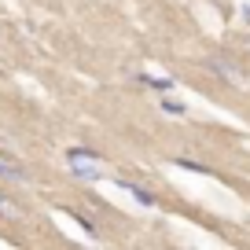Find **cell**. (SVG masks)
<instances>
[{
    "instance_id": "obj_2",
    "label": "cell",
    "mask_w": 250,
    "mask_h": 250,
    "mask_svg": "<svg viewBox=\"0 0 250 250\" xmlns=\"http://www.w3.org/2000/svg\"><path fill=\"white\" fill-rule=\"evenodd\" d=\"M96 158H88V155H70V173L78 180H88V184H96V180H103V169H96Z\"/></svg>"
},
{
    "instance_id": "obj_9",
    "label": "cell",
    "mask_w": 250,
    "mask_h": 250,
    "mask_svg": "<svg viewBox=\"0 0 250 250\" xmlns=\"http://www.w3.org/2000/svg\"><path fill=\"white\" fill-rule=\"evenodd\" d=\"M0 210H4V213H19V206H11L8 195H0Z\"/></svg>"
},
{
    "instance_id": "obj_1",
    "label": "cell",
    "mask_w": 250,
    "mask_h": 250,
    "mask_svg": "<svg viewBox=\"0 0 250 250\" xmlns=\"http://www.w3.org/2000/svg\"><path fill=\"white\" fill-rule=\"evenodd\" d=\"M206 70H213L221 81H239L243 78L239 62H232L228 55H210V59H206Z\"/></svg>"
},
{
    "instance_id": "obj_7",
    "label": "cell",
    "mask_w": 250,
    "mask_h": 250,
    "mask_svg": "<svg viewBox=\"0 0 250 250\" xmlns=\"http://www.w3.org/2000/svg\"><path fill=\"white\" fill-rule=\"evenodd\" d=\"M70 217H74V221H78V225H81V228H85V232H88V235H96V221H92V217H85V213H81V210H70Z\"/></svg>"
},
{
    "instance_id": "obj_6",
    "label": "cell",
    "mask_w": 250,
    "mask_h": 250,
    "mask_svg": "<svg viewBox=\"0 0 250 250\" xmlns=\"http://www.w3.org/2000/svg\"><path fill=\"white\" fill-rule=\"evenodd\" d=\"M162 110H166V114H173V118H184V114H188L184 103H180V100H169V96L162 100Z\"/></svg>"
},
{
    "instance_id": "obj_10",
    "label": "cell",
    "mask_w": 250,
    "mask_h": 250,
    "mask_svg": "<svg viewBox=\"0 0 250 250\" xmlns=\"http://www.w3.org/2000/svg\"><path fill=\"white\" fill-rule=\"evenodd\" d=\"M243 15H247V19H250V8H247V11H243Z\"/></svg>"
},
{
    "instance_id": "obj_4",
    "label": "cell",
    "mask_w": 250,
    "mask_h": 250,
    "mask_svg": "<svg viewBox=\"0 0 250 250\" xmlns=\"http://www.w3.org/2000/svg\"><path fill=\"white\" fill-rule=\"evenodd\" d=\"M140 85H147V88H158V92H169L173 85H177V78H155V74H140Z\"/></svg>"
},
{
    "instance_id": "obj_8",
    "label": "cell",
    "mask_w": 250,
    "mask_h": 250,
    "mask_svg": "<svg viewBox=\"0 0 250 250\" xmlns=\"http://www.w3.org/2000/svg\"><path fill=\"white\" fill-rule=\"evenodd\" d=\"M177 166L180 169H191V173H210V166H199V162H191V158H177Z\"/></svg>"
},
{
    "instance_id": "obj_3",
    "label": "cell",
    "mask_w": 250,
    "mask_h": 250,
    "mask_svg": "<svg viewBox=\"0 0 250 250\" xmlns=\"http://www.w3.org/2000/svg\"><path fill=\"white\" fill-rule=\"evenodd\" d=\"M0 177L11 180V184H30V177H26V169L19 162H8V158H0Z\"/></svg>"
},
{
    "instance_id": "obj_5",
    "label": "cell",
    "mask_w": 250,
    "mask_h": 250,
    "mask_svg": "<svg viewBox=\"0 0 250 250\" xmlns=\"http://www.w3.org/2000/svg\"><path fill=\"white\" fill-rule=\"evenodd\" d=\"M118 184L125 188V191H133L136 195V203H144V206H155V195H151L147 188H140V184H133V180H118Z\"/></svg>"
}]
</instances>
